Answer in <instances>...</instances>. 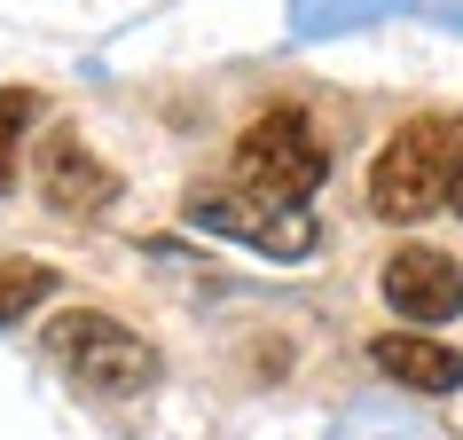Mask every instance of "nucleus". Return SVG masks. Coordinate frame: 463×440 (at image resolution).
<instances>
[{"instance_id": "nucleus-1", "label": "nucleus", "mask_w": 463, "mask_h": 440, "mask_svg": "<svg viewBox=\"0 0 463 440\" xmlns=\"http://www.w3.org/2000/svg\"><path fill=\"white\" fill-rule=\"evenodd\" d=\"M330 181V149H322L307 102H268L260 119L236 134V158H228V196H189V220L204 228H228L260 252H315V228H307V196Z\"/></svg>"}, {"instance_id": "nucleus-2", "label": "nucleus", "mask_w": 463, "mask_h": 440, "mask_svg": "<svg viewBox=\"0 0 463 440\" xmlns=\"http://www.w3.org/2000/svg\"><path fill=\"white\" fill-rule=\"evenodd\" d=\"M463 166V119L456 110H416L385 134V149L369 158V213L377 220H424L432 205H448Z\"/></svg>"}, {"instance_id": "nucleus-3", "label": "nucleus", "mask_w": 463, "mask_h": 440, "mask_svg": "<svg viewBox=\"0 0 463 440\" xmlns=\"http://www.w3.org/2000/svg\"><path fill=\"white\" fill-rule=\"evenodd\" d=\"M48 354L71 369V386L95 393V401H134V393L157 386V346L134 339L126 322L95 315V307L55 315V322H48Z\"/></svg>"}, {"instance_id": "nucleus-4", "label": "nucleus", "mask_w": 463, "mask_h": 440, "mask_svg": "<svg viewBox=\"0 0 463 440\" xmlns=\"http://www.w3.org/2000/svg\"><path fill=\"white\" fill-rule=\"evenodd\" d=\"M377 292H385V307L401 322H456L463 315V268L432 244H401L377 268Z\"/></svg>"}, {"instance_id": "nucleus-5", "label": "nucleus", "mask_w": 463, "mask_h": 440, "mask_svg": "<svg viewBox=\"0 0 463 440\" xmlns=\"http://www.w3.org/2000/svg\"><path fill=\"white\" fill-rule=\"evenodd\" d=\"M40 196H48L55 213H102L110 196H118V173L102 166L95 149L79 142V134H55L48 149H40Z\"/></svg>"}, {"instance_id": "nucleus-6", "label": "nucleus", "mask_w": 463, "mask_h": 440, "mask_svg": "<svg viewBox=\"0 0 463 440\" xmlns=\"http://www.w3.org/2000/svg\"><path fill=\"white\" fill-rule=\"evenodd\" d=\"M369 362L385 369L392 386H409V393H456L463 386V354L439 346V339H424V330H377V339H369Z\"/></svg>"}, {"instance_id": "nucleus-7", "label": "nucleus", "mask_w": 463, "mask_h": 440, "mask_svg": "<svg viewBox=\"0 0 463 440\" xmlns=\"http://www.w3.org/2000/svg\"><path fill=\"white\" fill-rule=\"evenodd\" d=\"M48 292H55V268H48V260H32V252H0V322L32 315Z\"/></svg>"}, {"instance_id": "nucleus-8", "label": "nucleus", "mask_w": 463, "mask_h": 440, "mask_svg": "<svg viewBox=\"0 0 463 440\" xmlns=\"http://www.w3.org/2000/svg\"><path fill=\"white\" fill-rule=\"evenodd\" d=\"M32 119H40V95L32 87H0V189L16 181V149H24Z\"/></svg>"}, {"instance_id": "nucleus-9", "label": "nucleus", "mask_w": 463, "mask_h": 440, "mask_svg": "<svg viewBox=\"0 0 463 440\" xmlns=\"http://www.w3.org/2000/svg\"><path fill=\"white\" fill-rule=\"evenodd\" d=\"M448 205H456V213H463V166H456V189H448Z\"/></svg>"}]
</instances>
